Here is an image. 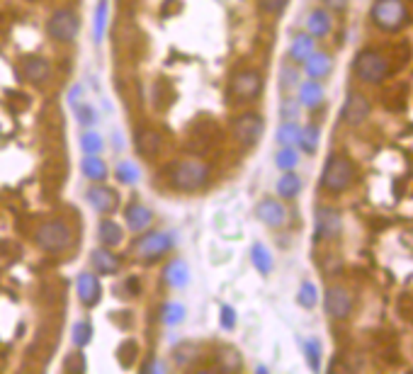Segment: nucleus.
<instances>
[{"label":"nucleus","instance_id":"obj_1","mask_svg":"<svg viewBox=\"0 0 413 374\" xmlns=\"http://www.w3.org/2000/svg\"><path fill=\"white\" fill-rule=\"evenodd\" d=\"M210 165L204 160L185 158L170 168V183H173V187H178L183 192H194L202 190L204 185L210 183Z\"/></svg>","mask_w":413,"mask_h":374},{"label":"nucleus","instance_id":"obj_2","mask_svg":"<svg viewBox=\"0 0 413 374\" xmlns=\"http://www.w3.org/2000/svg\"><path fill=\"white\" fill-rule=\"evenodd\" d=\"M408 6L403 0H374L372 22L382 32H401L408 25Z\"/></svg>","mask_w":413,"mask_h":374},{"label":"nucleus","instance_id":"obj_3","mask_svg":"<svg viewBox=\"0 0 413 374\" xmlns=\"http://www.w3.org/2000/svg\"><path fill=\"white\" fill-rule=\"evenodd\" d=\"M355 75L365 83H382L389 75V61L387 56H382L374 49H362L355 56Z\"/></svg>","mask_w":413,"mask_h":374},{"label":"nucleus","instance_id":"obj_4","mask_svg":"<svg viewBox=\"0 0 413 374\" xmlns=\"http://www.w3.org/2000/svg\"><path fill=\"white\" fill-rule=\"evenodd\" d=\"M353 175H355V168L345 156H331V158L326 160L321 185H324V190L329 192H343L348 190L350 183H353Z\"/></svg>","mask_w":413,"mask_h":374},{"label":"nucleus","instance_id":"obj_5","mask_svg":"<svg viewBox=\"0 0 413 374\" xmlns=\"http://www.w3.org/2000/svg\"><path fill=\"white\" fill-rule=\"evenodd\" d=\"M37 243H39V248L46 250V253H64V250H68L71 243H73V234H71L68 224L51 219V221H44L42 229L37 231Z\"/></svg>","mask_w":413,"mask_h":374},{"label":"nucleus","instance_id":"obj_6","mask_svg":"<svg viewBox=\"0 0 413 374\" xmlns=\"http://www.w3.org/2000/svg\"><path fill=\"white\" fill-rule=\"evenodd\" d=\"M78 27H80L78 15H75L71 8L56 10L54 15L49 17V22H46V32H49L56 41H73L75 35H78Z\"/></svg>","mask_w":413,"mask_h":374},{"label":"nucleus","instance_id":"obj_7","mask_svg":"<svg viewBox=\"0 0 413 374\" xmlns=\"http://www.w3.org/2000/svg\"><path fill=\"white\" fill-rule=\"evenodd\" d=\"M263 129H265L263 117L255 115V112H246V115L236 117V122H234V136L241 146L258 144V139L263 136Z\"/></svg>","mask_w":413,"mask_h":374},{"label":"nucleus","instance_id":"obj_8","mask_svg":"<svg viewBox=\"0 0 413 374\" xmlns=\"http://www.w3.org/2000/svg\"><path fill=\"white\" fill-rule=\"evenodd\" d=\"M263 93V75L258 71H241V73L234 75L231 80V95L236 100L246 102V100H253Z\"/></svg>","mask_w":413,"mask_h":374},{"label":"nucleus","instance_id":"obj_9","mask_svg":"<svg viewBox=\"0 0 413 374\" xmlns=\"http://www.w3.org/2000/svg\"><path fill=\"white\" fill-rule=\"evenodd\" d=\"M173 236L165 234V231H154V234H146L144 239L136 243V253L144 260H156L160 255H165L170 248H173Z\"/></svg>","mask_w":413,"mask_h":374},{"label":"nucleus","instance_id":"obj_10","mask_svg":"<svg viewBox=\"0 0 413 374\" xmlns=\"http://www.w3.org/2000/svg\"><path fill=\"white\" fill-rule=\"evenodd\" d=\"M324 304L329 316H333V319H348L350 311H353V297L343 287H329Z\"/></svg>","mask_w":413,"mask_h":374},{"label":"nucleus","instance_id":"obj_11","mask_svg":"<svg viewBox=\"0 0 413 374\" xmlns=\"http://www.w3.org/2000/svg\"><path fill=\"white\" fill-rule=\"evenodd\" d=\"M369 112H372V107H369L367 97L360 95V93H350L348 100H345V105H343V120L348 122L350 127H358L367 120Z\"/></svg>","mask_w":413,"mask_h":374},{"label":"nucleus","instance_id":"obj_12","mask_svg":"<svg viewBox=\"0 0 413 374\" xmlns=\"http://www.w3.org/2000/svg\"><path fill=\"white\" fill-rule=\"evenodd\" d=\"M255 214L270 229H279V226L287 224V209H284L282 202L277 200H263L258 207H255Z\"/></svg>","mask_w":413,"mask_h":374},{"label":"nucleus","instance_id":"obj_13","mask_svg":"<svg viewBox=\"0 0 413 374\" xmlns=\"http://www.w3.org/2000/svg\"><path fill=\"white\" fill-rule=\"evenodd\" d=\"M88 202L100 214H110L117 209V192L107 185H93L88 190Z\"/></svg>","mask_w":413,"mask_h":374},{"label":"nucleus","instance_id":"obj_14","mask_svg":"<svg viewBox=\"0 0 413 374\" xmlns=\"http://www.w3.org/2000/svg\"><path fill=\"white\" fill-rule=\"evenodd\" d=\"M75 292H78L80 304L85 306H95L102 297V287H100L98 277L93 272H80L75 279Z\"/></svg>","mask_w":413,"mask_h":374},{"label":"nucleus","instance_id":"obj_15","mask_svg":"<svg viewBox=\"0 0 413 374\" xmlns=\"http://www.w3.org/2000/svg\"><path fill=\"white\" fill-rule=\"evenodd\" d=\"M125 219H127V226H129L134 234H141V231L149 229L151 221H154V212L146 205H141V202H134V205L127 207Z\"/></svg>","mask_w":413,"mask_h":374},{"label":"nucleus","instance_id":"obj_16","mask_svg":"<svg viewBox=\"0 0 413 374\" xmlns=\"http://www.w3.org/2000/svg\"><path fill=\"white\" fill-rule=\"evenodd\" d=\"M340 231V214L331 207H321L316 212V236L319 239H331Z\"/></svg>","mask_w":413,"mask_h":374},{"label":"nucleus","instance_id":"obj_17","mask_svg":"<svg viewBox=\"0 0 413 374\" xmlns=\"http://www.w3.org/2000/svg\"><path fill=\"white\" fill-rule=\"evenodd\" d=\"M163 279L165 285H170L173 290H183L190 282V268L185 260H170L163 270Z\"/></svg>","mask_w":413,"mask_h":374},{"label":"nucleus","instance_id":"obj_18","mask_svg":"<svg viewBox=\"0 0 413 374\" xmlns=\"http://www.w3.org/2000/svg\"><path fill=\"white\" fill-rule=\"evenodd\" d=\"M22 73H25V78L30 80V83H44V80L51 78V66L46 59H42V56H30V59H25V64H22Z\"/></svg>","mask_w":413,"mask_h":374},{"label":"nucleus","instance_id":"obj_19","mask_svg":"<svg viewBox=\"0 0 413 374\" xmlns=\"http://www.w3.org/2000/svg\"><path fill=\"white\" fill-rule=\"evenodd\" d=\"M331 66H333L331 64V56L324 54V51H314V54L304 61V71H306L309 78H314V80L326 78V75L331 73Z\"/></svg>","mask_w":413,"mask_h":374},{"label":"nucleus","instance_id":"obj_20","mask_svg":"<svg viewBox=\"0 0 413 374\" xmlns=\"http://www.w3.org/2000/svg\"><path fill=\"white\" fill-rule=\"evenodd\" d=\"M90 258H93V268L98 270L100 274H115L117 270H120V258H117L107 245L105 248H95Z\"/></svg>","mask_w":413,"mask_h":374},{"label":"nucleus","instance_id":"obj_21","mask_svg":"<svg viewBox=\"0 0 413 374\" xmlns=\"http://www.w3.org/2000/svg\"><path fill=\"white\" fill-rule=\"evenodd\" d=\"M331 32V15L324 10V8H316V10L309 12L306 17V35L316 37H326Z\"/></svg>","mask_w":413,"mask_h":374},{"label":"nucleus","instance_id":"obj_22","mask_svg":"<svg viewBox=\"0 0 413 374\" xmlns=\"http://www.w3.org/2000/svg\"><path fill=\"white\" fill-rule=\"evenodd\" d=\"M299 102H302L304 107H309V110L319 107L321 102H324V85L316 83L314 78L306 80V83L299 88Z\"/></svg>","mask_w":413,"mask_h":374},{"label":"nucleus","instance_id":"obj_23","mask_svg":"<svg viewBox=\"0 0 413 374\" xmlns=\"http://www.w3.org/2000/svg\"><path fill=\"white\" fill-rule=\"evenodd\" d=\"M250 263H253V268L258 270L260 274H270L273 272V253L268 250V245L265 243H253V248H250Z\"/></svg>","mask_w":413,"mask_h":374},{"label":"nucleus","instance_id":"obj_24","mask_svg":"<svg viewBox=\"0 0 413 374\" xmlns=\"http://www.w3.org/2000/svg\"><path fill=\"white\" fill-rule=\"evenodd\" d=\"M98 236H100V241H102V245H107V248H115V245H120L122 243V229H120V224H115L112 219H102L100 221V226H98Z\"/></svg>","mask_w":413,"mask_h":374},{"label":"nucleus","instance_id":"obj_25","mask_svg":"<svg viewBox=\"0 0 413 374\" xmlns=\"http://www.w3.org/2000/svg\"><path fill=\"white\" fill-rule=\"evenodd\" d=\"M160 149V134L154 129H141L136 134V151L144 156H154Z\"/></svg>","mask_w":413,"mask_h":374},{"label":"nucleus","instance_id":"obj_26","mask_svg":"<svg viewBox=\"0 0 413 374\" xmlns=\"http://www.w3.org/2000/svg\"><path fill=\"white\" fill-rule=\"evenodd\" d=\"M299 190H302L299 175H294L292 170H284V175L277 180V195L284 197V200H292V197L299 195Z\"/></svg>","mask_w":413,"mask_h":374},{"label":"nucleus","instance_id":"obj_27","mask_svg":"<svg viewBox=\"0 0 413 374\" xmlns=\"http://www.w3.org/2000/svg\"><path fill=\"white\" fill-rule=\"evenodd\" d=\"M289 54H292L294 61H306L309 56L314 54V37L311 35H297L292 41V49H289Z\"/></svg>","mask_w":413,"mask_h":374},{"label":"nucleus","instance_id":"obj_28","mask_svg":"<svg viewBox=\"0 0 413 374\" xmlns=\"http://www.w3.org/2000/svg\"><path fill=\"white\" fill-rule=\"evenodd\" d=\"M80 170H83V175H85V178H90V180H105L107 178L105 160H100L98 156H88V153H85L83 163H80Z\"/></svg>","mask_w":413,"mask_h":374},{"label":"nucleus","instance_id":"obj_29","mask_svg":"<svg viewBox=\"0 0 413 374\" xmlns=\"http://www.w3.org/2000/svg\"><path fill=\"white\" fill-rule=\"evenodd\" d=\"M107 12H110V8H107V0H100L98 8H95V22H93V39H95V44H100V41L105 39Z\"/></svg>","mask_w":413,"mask_h":374},{"label":"nucleus","instance_id":"obj_30","mask_svg":"<svg viewBox=\"0 0 413 374\" xmlns=\"http://www.w3.org/2000/svg\"><path fill=\"white\" fill-rule=\"evenodd\" d=\"M297 144L304 153H316V149H319V129H316V127H304V129H299Z\"/></svg>","mask_w":413,"mask_h":374},{"label":"nucleus","instance_id":"obj_31","mask_svg":"<svg viewBox=\"0 0 413 374\" xmlns=\"http://www.w3.org/2000/svg\"><path fill=\"white\" fill-rule=\"evenodd\" d=\"M297 301H299V306H304V309H314V306L319 304V290H316L314 282H309V279L306 282H302Z\"/></svg>","mask_w":413,"mask_h":374},{"label":"nucleus","instance_id":"obj_32","mask_svg":"<svg viewBox=\"0 0 413 374\" xmlns=\"http://www.w3.org/2000/svg\"><path fill=\"white\" fill-rule=\"evenodd\" d=\"M160 321H163L165 326H178L185 321V306L178 304V301H168V304L163 306V311H160Z\"/></svg>","mask_w":413,"mask_h":374},{"label":"nucleus","instance_id":"obj_33","mask_svg":"<svg viewBox=\"0 0 413 374\" xmlns=\"http://www.w3.org/2000/svg\"><path fill=\"white\" fill-rule=\"evenodd\" d=\"M297 163H299V153L294 151V146H282L277 151V156H275V165L279 170H294Z\"/></svg>","mask_w":413,"mask_h":374},{"label":"nucleus","instance_id":"obj_34","mask_svg":"<svg viewBox=\"0 0 413 374\" xmlns=\"http://www.w3.org/2000/svg\"><path fill=\"white\" fill-rule=\"evenodd\" d=\"M299 139V127L297 122H282L277 129V141L279 146H294Z\"/></svg>","mask_w":413,"mask_h":374},{"label":"nucleus","instance_id":"obj_35","mask_svg":"<svg viewBox=\"0 0 413 374\" xmlns=\"http://www.w3.org/2000/svg\"><path fill=\"white\" fill-rule=\"evenodd\" d=\"M194 357H197V345H194V343L178 345V348H175V353H173V359H175V364H178V367H187Z\"/></svg>","mask_w":413,"mask_h":374},{"label":"nucleus","instance_id":"obj_36","mask_svg":"<svg viewBox=\"0 0 413 374\" xmlns=\"http://www.w3.org/2000/svg\"><path fill=\"white\" fill-rule=\"evenodd\" d=\"M80 151L88 156H98L100 151H102V136L95 134V131H85V134L80 136Z\"/></svg>","mask_w":413,"mask_h":374},{"label":"nucleus","instance_id":"obj_37","mask_svg":"<svg viewBox=\"0 0 413 374\" xmlns=\"http://www.w3.org/2000/svg\"><path fill=\"white\" fill-rule=\"evenodd\" d=\"M71 338H73V343L78 345V348H85V345L90 343V338H93V326H90L88 321H78V324L73 326V330H71Z\"/></svg>","mask_w":413,"mask_h":374},{"label":"nucleus","instance_id":"obj_38","mask_svg":"<svg viewBox=\"0 0 413 374\" xmlns=\"http://www.w3.org/2000/svg\"><path fill=\"white\" fill-rule=\"evenodd\" d=\"M304 355H306V362H309V367L314 369V372H319V367H321V343L319 340H306L304 343Z\"/></svg>","mask_w":413,"mask_h":374},{"label":"nucleus","instance_id":"obj_39","mask_svg":"<svg viewBox=\"0 0 413 374\" xmlns=\"http://www.w3.org/2000/svg\"><path fill=\"white\" fill-rule=\"evenodd\" d=\"M117 178L125 185H134L136 180H139V168H136L131 160H120V163H117Z\"/></svg>","mask_w":413,"mask_h":374},{"label":"nucleus","instance_id":"obj_40","mask_svg":"<svg viewBox=\"0 0 413 374\" xmlns=\"http://www.w3.org/2000/svg\"><path fill=\"white\" fill-rule=\"evenodd\" d=\"M75 117H78V122L83 127H93L95 122H98V115H95V110L90 105H80L75 107Z\"/></svg>","mask_w":413,"mask_h":374},{"label":"nucleus","instance_id":"obj_41","mask_svg":"<svg viewBox=\"0 0 413 374\" xmlns=\"http://www.w3.org/2000/svg\"><path fill=\"white\" fill-rule=\"evenodd\" d=\"M258 6L263 12H268V15H279V12L287 8V0H258Z\"/></svg>","mask_w":413,"mask_h":374},{"label":"nucleus","instance_id":"obj_42","mask_svg":"<svg viewBox=\"0 0 413 374\" xmlns=\"http://www.w3.org/2000/svg\"><path fill=\"white\" fill-rule=\"evenodd\" d=\"M236 321H239V319H236V311L231 309L229 304L221 306V326H224L226 330H234L236 328Z\"/></svg>","mask_w":413,"mask_h":374},{"label":"nucleus","instance_id":"obj_43","mask_svg":"<svg viewBox=\"0 0 413 374\" xmlns=\"http://www.w3.org/2000/svg\"><path fill=\"white\" fill-rule=\"evenodd\" d=\"M64 369H66V372H83V369H85V357H83V355H78V353L68 355Z\"/></svg>","mask_w":413,"mask_h":374},{"label":"nucleus","instance_id":"obj_44","mask_svg":"<svg viewBox=\"0 0 413 374\" xmlns=\"http://www.w3.org/2000/svg\"><path fill=\"white\" fill-rule=\"evenodd\" d=\"M221 364H224V369H239L241 367V357L236 350H224V355H221Z\"/></svg>","mask_w":413,"mask_h":374},{"label":"nucleus","instance_id":"obj_45","mask_svg":"<svg viewBox=\"0 0 413 374\" xmlns=\"http://www.w3.org/2000/svg\"><path fill=\"white\" fill-rule=\"evenodd\" d=\"M131 353H136V343H131V340H127V343L117 350V355H120V359H122V364H125V367H129V364H131Z\"/></svg>","mask_w":413,"mask_h":374},{"label":"nucleus","instance_id":"obj_46","mask_svg":"<svg viewBox=\"0 0 413 374\" xmlns=\"http://www.w3.org/2000/svg\"><path fill=\"white\" fill-rule=\"evenodd\" d=\"M299 115V105L294 100H284L282 102V120L284 122H294Z\"/></svg>","mask_w":413,"mask_h":374},{"label":"nucleus","instance_id":"obj_47","mask_svg":"<svg viewBox=\"0 0 413 374\" xmlns=\"http://www.w3.org/2000/svg\"><path fill=\"white\" fill-rule=\"evenodd\" d=\"M297 85V71L292 68V66H284L282 68V88H294Z\"/></svg>","mask_w":413,"mask_h":374},{"label":"nucleus","instance_id":"obj_48","mask_svg":"<svg viewBox=\"0 0 413 374\" xmlns=\"http://www.w3.org/2000/svg\"><path fill=\"white\" fill-rule=\"evenodd\" d=\"M326 6H331L333 10H343L348 6V0H326Z\"/></svg>","mask_w":413,"mask_h":374},{"label":"nucleus","instance_id":"obj_49","mask_svg":"<svg viewBox=\"0 0 413 374\" xmlns=\"http://www.w3.org/2000/svg\"><path fill=\"white\" fill-rule=\"evenodd\" d=\"M146 372H165V367L160 362H154L151 367H146Z\"/></svg>","mask_w":413,"mask_h":374}]
</instances>
